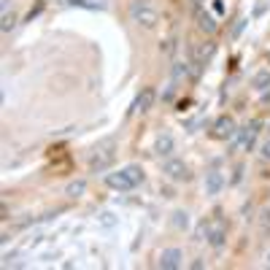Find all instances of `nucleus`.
I'll return each instance as SVG.
<instances>
[{
	"label": "nucleus",
	"mask_w": 270,
	"mask_h": 270,
	"mask_svg": "<svg viewBox=\"0 0 270 270\" xmlns=\"http://www.w3.org/2000/svg\"><path fill=\"white\" fill-rule=\"evenodd\" d=\"M260 154H262V160H265V162H270V141L262 143V151H260Z\"/></svg>",
	"instance_id": "nucleus-21"
},
{
	"label": "nucleus",
	"mask_w": 270,
	"mask_h": 270,
	"mask_svg": "<svg viewBox=\"0 0 270 270\" xmlns=\"http://www.w3.org/2000/svg\"><path fill=\"white\" fill-rule=\"evenodd\" d=\"M173 225L179 227V230H187L189 227V214H187V211H176V214H173Z\"/></svg>",
	"instance_id": "nucleus-16"
},
{
	"label": "nucleus",
	"mask_w": 270,
	"mask_h": 270,
	"mask_svg": "<svg viewBox=\"0 0 270 270\" xmlns=\"http://www.w3.org/2000/svg\"><path fill=\"white\" fill-rule=\"evenodd\" d=\"M203 235L208 238V243L214 249H222L225 246V238H227V225H225V219H211V222H203Z\"/></svg>",
	"instance_id": "nucleus-5"
},
{
	"label": "nucleus",
	"mask_w": 270,
	"mask_h": 270,
	"mask_svg": "<svg viewBox=\"0 0 270 270\" xmlns=\"http://www.w3.org/2000/svg\"><path fill=\"white\" fill-rule=\"evenodd\" d=\"M181 260H184L181 249H162L157 265H160L162 270H176V268H181Z\"/></svg>",
	"instance_id": "nucleus-9"
},
{
	"label": "nucleus",
	"mask_w": 270,
	"mask_h": 270,
	"mask_svg": "<svg viewBox=\"0 0 270 270\" xmlns=\"http://www.w3.org/2000/svg\"><path fill=\"white\" fill-rule=\"evenodd\" d=\"M268 265H270V252H268Z\"/></svg>",
	"instance_id": "nucleus-23"
},
{
	"label": "nucleus",
	"mask_w": 270,
	"mask_h": 270,
	"mask_svg": "<svg viewBox=\"0 0 270 270\" xmlns=\"http://www.w3.org/2000/svg\"><path fill=\"white\" fill-rule=\"evenodd\" d=\"M130 16H133V22L143 24L146 30L157 27V22H160V14L151 5V0H130Z\"/></svg>",
	"instance_id": "nucleus-3"
},
{
	"label": "nucleus",
	"mask_w": 270,
	"mask_h": 270,
	"mask_svg": "<svg viewBox=\"0 0 270 270\" xmlns=\"http://www.w3.org/2000/svg\"><path fill=\"white\" fill-rule=\"evenodd\" d=\"M14 22H16V19H14V14H11V16L5 14V16H3V32H8L11 27H14Z\"/></svg>",
	"instance_id": "nucleus-19"
},
{
	"label": "nucleus",
	"mask_w": 270,
	"mask_h": 270,
	"mask_svg": "<svg viewBox=\"0 0 270 270\" xmlns=\"http://www.w3.org/2000/svg\"><path fill=\"white\" fill-rule=\"evenodd\" d=\"M200 3H203V0H200Z\"/></svg>",
	"instance_id": "nucleus-24"
},
{
	"label": "nucleus",
	"mask_w": 270,
	"mask_h": 270,
	"mask_svg": "<svg viewBox=\"0 0 270 270\" xmlns=\"http://www.w3.org/2000/svg\"><path fill=\"white\" fill-rule=\"evenodd\" d=\"M260 127H262V122L260 119H252L246 124V127H241L238 133H235V138H233V149H238V151H249L254 146V141H257V133H260Z\"/></svg>",
	"instance_id": "nucleus-4"
},
{
	"label": "nucleus",
	"mask_w": 270,
	"mask_h": 270,
	"mask_svg": "<svg viewBox=\"0 0 270 270\" xmlns=\"http://www.w3.org/2000/svg\"><path fill=\"white\" fill-rule=\"evenodd\" d=\"M214 11H216V14H222V11H225V3H222V0H216V3H214Z\"/></svg>",
	"instance_id": "nucleus-22"
},
{
	"label": "nucleus",
	"mask_w": 270,
	"mask_h": 270,
	"mask_svg": "<svg viewBox=\"0 0 270 270\" xmlns=\"http://www.w3.org/2000/svg\"><path fill=\"white\" fill-rule=\"evenodd\" d=\"M116 162V138H103L89 154V170L92 173H105Z\"/></svg>",
	"instance_id": "nucleus-1"
},
{
	"label": "nucleus",
	"mask_w": 270,
	"mask_h": 270,
	"mask_svg": "<svg viewBox=\"0 0 270 270\" xmlns=\"http://www.w3.org/2000/svg\"><path fill=\"white\" fill-rule=\"evenodd\" d=\"M154 151H157L160 157H168L170 151H173V138H170L168 133L160 135V138H157V143H154Z\"/></svg>",
	"instance_id": "nucleus-14"
},
{
	"label": "nucleus",
	"mask_w": 270,
	"mask_h": 270,
	"mask_svg": "<svg viewBox=\"0 0 270 270\" xmlns=\"http://www.w3.org/2000/svg\"><path fill=\"white\" fill-rule=\"evenodd\" d=\"M105 184L111 189H116V192H130L138 184H143V170H141V165H127V168L114 170V173L105 176Z\"/></svg>",
	"instance_id": "nucleus-2"
},
{
	"label": "nucleus",
	"mask_w": 270,
	"mask_h": 270,
	"mask_svg": "<svg viewBox=\"0 0 270 270\" xmlns=\"http://www.w3.org/2000/svg\"><path fill=\"white\" fill-rule=\"evenodd\" d=\"M260 225H262V230H265V233H268V230H270V206H265V208H262V216H260Z\"/></svg>",
	"instance_id": "nucleus-18"
},
{
	"label": "nucleus",
	"mask_w": 270,
	"mask_h": 270,
	"mask_svg": "<svg viewBox=\"0 0 270 270\" xmlns=\"http://www.w3.org/2000/svg\"><path fill=\"white\" fill-rule=\"evenodd\" d=\"M235 133H238V127H235V119L233 116H219V119L214 122V130H211V135L216 138V141H233Z\"/></svg>",
	"instance_id": "nucleus-6"
},
{
	"label": "nucleus",
	"mask_w": 270,
	"mask_h": 270,
	"mask_svg": "<svg viewBox=\"0 0 270 270\" xmlns=\"http://www.w3.org/2000/svg\"><path fill=\"white\" fill-rule=\"evenodd\" d=\"M162 173H165L168 179H173V181H189L192 179V170H189V165L181 162V160H165Z\"/></svg>",
	"instance_id": "nucleus-7"
},
{
	"label": "nucleus",
	"mask_w": 270,
	"mask_h": 270,
	"mask_svg": "<svg viewBox=\"0 0 270 270\" xmlns=\"http://www.w3.org/2000/svg\"><path fill=\"white\" fill-rule=\"evenodd\" d=\"M189 73V65L187 62H173V81H179L181 76Z\"/></svg>",
	"instance_id": "nucleus-17"
},
{
	"label": "nucleus",
	"mask_w": 270,
	"mask_h": 270,
	"mask_svg": "<svg viewBox=\"0 0 270 270\" xmlns=\"http://www.w3.org/2000/svg\"><path fill=\"white\" fill-rule=\"evenodd\" d=\"M41 11H43V3H38L35 8H30V11H27V22H32V19H35L38 14H41Z\"/></svg>",
	"instance_id": "nucleus-20"
},
{
	"label": "nucleus",
	"mask_w": 270,
	"mask_h": 270,
	"mask_svg": "<svg viewBox=\"0 0 270 270\" xmlns=\"http://www.w3.org/2000/svg\"><path fill=\"white\" fill-rule=\"evenodd\" d=\"M84 192H87V181H84V179L68 184V189H65V195H68V197H81Z\"/></svg>",
	"instance_id": "nucleus-15"
},
{
	"label": "nucleus",
	"mask_w": 270,
	"mask_h": 270,
	"mask_svg": "<svg viewBox=\"0 0 270 270\" xmlns=\"http://www.w3.org/2000/svg\"><path fill=\"white\" fill-rule=\"evenodd\" d=\"M154 100H157V92L151 87H143L141 92H138V97L133 100V105H130V116L133 114H146L151 105H154Z\"/></svg>",
	"instance_id": "nucleus-8"
},
{
	"label": "nucleus",
	"mask_w": 270,
	"mask_h": 270,
	"mask_svg": "<svg viewBox=\"0 0 270 270\" xmlns=\"http://www.w3.org/2000/svg\"><path fill=\"white\" fill-rule=\"evenodd\" d=\"M222 187H225V176L219 173V170H211V173H206V195H219Z\"/></svg>",
	"instance_id": "nucleus-10"
},
{
	"label": "nucleus",
	"mask_w": 270,
	"mask_h": 270,
	"mask_svg": "<svg viewBox=\"0 0 270 270\" xmlns=\"http://www.w3.org/2000/svg\"><path fill=\"white\" fill-rule=\"evenodd\" d=\"M197 27H200L203 32H208V35H214V32H216V27H219V24H216V19L211 16L208 11L197 8Z\"/></svg>",
	"instance_id": "nucleus-11"
},
{
	"label": "nucleus",
	"mask_w": 270,
	"mask_h": 270,
	"mask_svg": "<svg viewBox=\"0 0 270 270\" xmlns=\"http://www.w3.org/2000/svg\"><path fill=\"white\" fill-rule=\"evenodd\" d=\"M252 87H254V89H260V92L270 89V70H268V68L257 70V73H254V78H252Z\"/></svg>",
	"instance_id": "nucleus-12"
},
{
	"label": "nucleus",
	"mask_w": 270,
	"mask_h": 270,
	"mask_svg": "<svg viewBox=\"0 0 270 270\" xmlns=\"http://www.w3.org/2000/svg\"><path fill=\"white\" fill-rule=\"evenodd\" d=\"M70 5H76V8H89V11H105V0H68Z\"/></svg>",
	"instance_id": "nucleus-13"
}]
</instances>
